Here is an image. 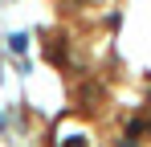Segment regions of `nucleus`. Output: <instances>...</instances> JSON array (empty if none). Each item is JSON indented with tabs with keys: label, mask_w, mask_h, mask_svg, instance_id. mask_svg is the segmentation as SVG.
<instances>
[{
	"label": "nucleus",
	"mask_w": 151,
	"mask_h": 147,
	"mask_svg": "<svg viewBox=\"0 0 151 147\" xmlns=\"http://www.w3.org/2000/svg\"><path fill=\"white\" fill-rule=\"evenodd\" d=\"M65 147H86V139H65Z\"/></svg>",
	"instance_id": "f257e3e1"
}]
</instances>
